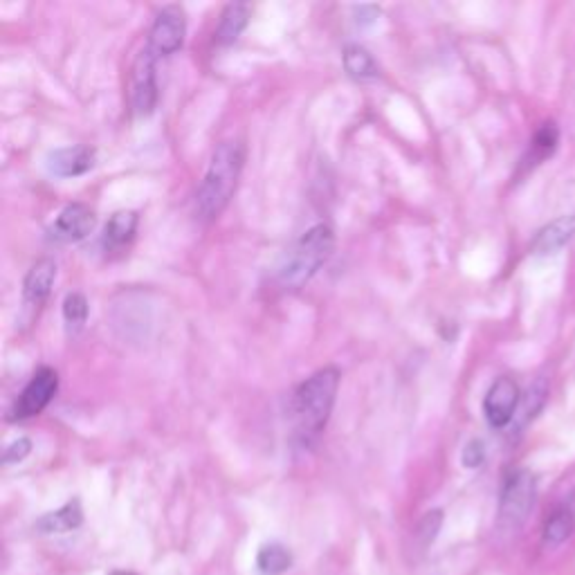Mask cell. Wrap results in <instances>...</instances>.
<instances>
[{"mask_svg": "<svg viewBox=\"0 0 575 575\" xmlns=\"http://www.w3.org/2000/svg\"><path fill=\"white\" fill-rule=\"evenodd\" d=\"M340 371L335 367H324L306 378L292 394V430L299 447L313 445L319 434L324 432L328 418L333 414L337 389H340Z\"/></svg>", "mask_w": 575, "mask_h": 575, "instance_id": "6da1fadb", "label": "cell"}, {"mask_svg": "<svg viewBox=\"0 0 575 575\" xmlns=\"http://www.w3.org/2000/svg\"><path fill=\"white\" fill-rule=\"evenodd\" d=\"M243 164L245 144L241 140H227L216 146L196 194L198 214L205 221H214L230 205L236 185H239Z\"/></svg>", "mask_w": 575, "mask_h": 575, "instance_id": "7a4b0ae2", "label": "cell"}, {"mask_svg": "<svg viewBox=\"0 0 575 575\" xmlns=\"http://www.w3.org/2000/svg\"><path fill=\"white\" fill-rule=\"evenodd\" d=\"M335 250V232L331 225L317 223L290 245L277 266L281 288L299 290L322 270Z\"/></svg>", "mask_w": 575, "mask_h": 575, "instance_id": "3957f363", "label": "cell"}, {"mask_svg": "<svg viewBox=\"0 0 575 575\" xmlns=\"http://www.w3.org/2000/svg\"><path fill=\"white\" fill-rule=\"evenodd\" d=\"M537 499V481L528 470H513L504 481L499 497V526L504 531H517Z\"/></svg>", "mask_w": 575, "mask_h": 575, "instance_id": "277c9868", "label": "cell"}, {"mask_svg": "<svg viewBox=\"0 0 575 575\" xmlns=\"http://www.w3.org/2000/svg\"><path fill=\"white\" fill-rule=\"evenodd\" d=\"M155 54L149 45L135 57L131 68V106L135 115L146 117L158 106V75H155Z\"/></svg>", "mask_w": 575, "mask_h": 575, "instance_id": "5b68a950", "label": "cell"}, {"mask_svg": "<svg viewBox=\"0 0 575 575\" xmlns=\"http://www.w3.org/2000/svg\"><path fill=\"white\" fill-rule=\"evenodd\" d=\"M59 389V373L50 367H41L27 382L21 396L16 398L9 421H27V418L39 416L45 407L52 403Z\"/></svg>", "mask_w": 575, "mask_h": 575, "instance_id": "8992f818", "label": "cell"}, {"mask_svg": "<svg viewBox=\"0 0 575 575\" xmlns=\"http://www.w3.org/2000/svg\"><path fill=\"white\" fill-rule=\"evenodd\" d=\"M185 34H187V18L185 12H182V7L178 5L162 7L151 27L149 48L158 54V57H169V54H176L182 48Z\"/></svg>", "mask_w": 575, "mask_h": 575, "instance_id": "52a82bcc", "label": "cell"}, {"mask_svg": "<svg viewBox=\"0 0 575 575\" xmlns=\"http://www.w3.org/2000/svg\"><path fill=\"white\" fill-rule=\"evenodd\" d=\"M522 403V394H519V385L508 376H501L492 382L486 398H483V414L486 421L495 430H504L517 414V407Z\"/></svg>", "mask_w": 575, "mask_h": 575, "instance_id": "ba28073f", "label": "cell"}, {"mask_svg": "<svg viewBox=\"0 0 575 575\" xmlns=\"http://www.w3.org/2000/svg\"><path fill=\"white\" fill-rule=\"evenodd\" d=\"M95 223L97 216L93 209L84 203H72L63 207L54 218L48 236L54 243H79L95 230Z\"/></svg>", "mask_w": 575, "mask_h": 575, "instance_id": "9c48e42d", "label": "cell"}, {"mask_svg": "<svg viewBox=\"0 0 575 575\" xmlns=\"http://www.w3.org/2000/svg\"><path fill=\"white\" fill-rule=\"evenodd\" d=\"M95 162H97V151L93 146L77 144V146H66V149L50 151L48 158H45V167H48L52 176L57 178H77L93 169Z\"/></svg>", "mask_w": 575, "mask_h": 575, "instance_id": "30bf717a", "label": "cell"}, {"mask_svg": "<svg viewBox=\"0 0 575 575\" xmlns=\"http://www.w3.org/2000/svg\"><path fill=\"white\" fill-rule=\"evenodd\" d=\"M54 281H57V263L54 259H39L27 270L23 279V299L27 306H41L50 297Z\"/></svg>", "mask_w": 575, "mask_h": 575, "instance_id": "8fae6325", "label": "cell"}, {"mask_svg": "<svg viewBox=\"0 0 575 575\" xmlns=\"http://www.w3.org/2000/svg\"><path fill=\"white\" fill-rule=\"evenodd\" d=\"M573 236H575V214L562 216L558 218V221L549 223L537 232L531 248L535 254H542V257H546V254H555L558 250H562L564 245L573 239Z\"/></svg>", "mask_w": 575, "mask_h": 575, "instance_id": "7c38bea8", "label": "cell"}, {"mask_svg": "<svg viewBox=\"0 0 575 575\" xmlns=\"http://www.w3.org/2000/svg\"><path fill=\"white\" fill-rule=\"evenodd\" d=\"M140 216L133 209H122V212H115L104 227V245L108 250H117L129 245L135 239V232H138Z\"/></svg>", "mask_w": 575, "mask_h": 575, "instance_id": "4fadbf2b", "label": "cell"}, {"mask_svg": "<svg viewBox=\"0 0 575 575\" xmlns=\"http://www.w3.org/2000/svg\"><path fill=\"white\" fill-rule=\"evenodd\" d=\"M81 522H84L81 504H79V499H72L63 508L54 510V513L43 515L39 522H36V528H39L41 533H48V535L70 533V531H75V528H79Z\"/></svg>", "mask_w": 575, "mask_h": 575, "instance_id": "5bb4252c", "label": "cell"}, {"mask_svg": "<svg viewBox=\"0 0 575 575\" xmlns=\"http://www.w3.org/2000/svg\"><path fill=\"white\" fill-rule=\"evenodd\" d=\"M250 21V7L245 3H230L221 14V23L216 30V41L223 45L234 43L243 34Z\"/></svg>", "mask_w": 575, "mask_h": 575, "instance_id": "9a60e30c", "label": "cell"}, {"mask_svg": "<svg viewBox=\"0 0 575 575\" xmlns=\"http://www.w3.org/2000/svg\"><path fill=\"white\" fill-rule=\"evenodd\" d=\"M344 61V70L349 72V77L358 79V81H367V79H376L380 75V68L376 59L371 57V52L367 48H362L358 43H349L344 48L342 54Z\"/></svg>", "mask_w": 575, "mask_h": 575, "instance_id": "2e32d148", "label": "cell"}, {"mask_svg": "<svg viewBox=\"0 0 575 575\" xmlns=\"http://www.w3.org/2000/svg\"><path fill=\"white\" fill-rule=\"evenodd\" d=\"M257 567L263 575H284L292 567V553L279 542L263 544L257 555Z\"/></svg>", "mask_w": 575, "mask_h": 575, "instance_id": "e0dca14e", "label": "cell"}, {"mask_svg": "<svg viewBox=\"0 0 575 575\" xmlns=\"http://www.w3.org/2000/svg\"><path fill=\"white\" fill-rule=\"evenodd\" d=\"M558 142H560V131L555 124H542L540 131L535 133V138L531 142V149H528V158L526 162L535 167V164L544 162L546 158H551L558 149Z\"/></svg>", "mask_w": 575, "mask_h": 575, "instance_id": "ac0fdd59", "label": "cell"}, {"mask_svg": "<svg viewBox=\"0 0 575 575\" xmlns=\"http://www.w3.org/2000/svg\"><path fill=\"white\" fill-rule=\"evenodd\" d=\"M575 528V517L571 510H558L549 517L544 526V542L549 546H558L564 540H569Z\"/></svg>", "mask_w": 575, "mask_h": 575, "instance_id": "d6986e66", "label": "cell"}, {"mask_svg": "<svg viewBox=\"0 0 575 575\" xmlns=\"http://www.w3.org/2000/svg\"><path fill=\"white\" fill-rule=\"evenodd\" d=\"M88 319V299L81 292H70L63 299V322H66L68 331H81Z\"/></svg>", "mask_w": 575, "mask_h": 575, "instance_id": "ffe728a7", "label": "cell"}, {"mask_svg": "<svg viewBox=\"0 0 575 575\" xmlns=\"http://www.w3.org/2000/svg\"><path fill=\"white\" fill-rule=\"evenodd\" d=\"M546 396H549V389H546L542 380H537L535 385L526 391V396L522 398V409H524L526 421H531V418L540 412L546 403Z\"/></svg>", "mask_w": 575, "mask_h": 575, "instance_id": "44dd1931", "label": "cell"}, {"mask_svg": "<svg viewBox=\"0 0 575 575\" xmlns=\"http://www.w3.org/2000/svg\"><path fill=\"white\" fill-rule=\"evenodd\" d=\"M32 452V441L30 438H16V441L9 443L5 447V454H3V463L5 465H16V463H21L23 459H27V454Z\"/></svg>", "mask_w": 575, "mask_h": 575, "instance_id": "7402d4cb", "label": "cell"}, {"mask_svg": "<svg viewBox=\"0 0 575 575\" xmlns=\"http://www.w3.org/2000/svg\"><path fill=\"white\" fill-rule=\"evenodd\" d=\"M461 459H463L465 468H470V470L479 468V465L486 461V445H483V441H479V438H474V441L465 445Z\"/></svg>", "mask_w": 575, "mask_h": 575, "instance_id": "603a6c76", "label": "cell"}, {"mask_svg": "<svg viewBox=\"0 0 575 575\" xmlns=\"http://www.w3.org/2000/svg\"><path fill=\"white\" fill-rule=\"evenodd\" d=\"M111 575H133V573H126V571H115V573H111Z\"/></svg>", "mask_w": 575, "mask_h": 575, "instance_id": "cb8c5ba5", "label": "cell"}]
</instances>
